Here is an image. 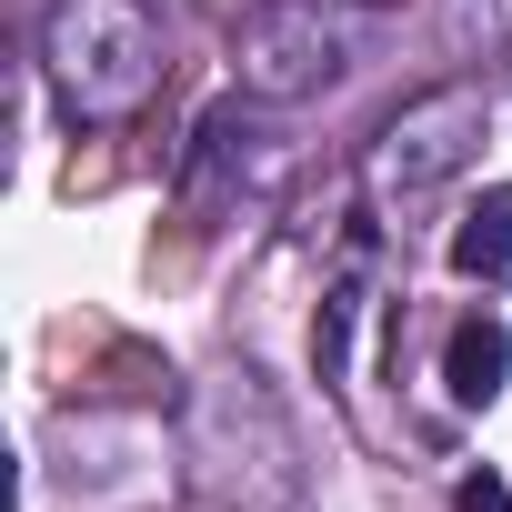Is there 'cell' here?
Wrapping results in <instances>:
<instances>
[{
	"label": "cell",
	"instance_id": "52a82bcc",
	"mask_svg": "<svg viewBox=\"0 0 512 512\" xmlns=\"http://www.w3.org/2000/svg\"><path fill=\"white\" fill-rule=\"evenodd\" d=\"M352 312H362V292H332L322 302V322H312V362H322V382L342 372V352H352Z\"/></svg>",
	"mask_w": 512,
	"mask_h": 512
},
{
	"label": "cell",
	"instance_id": "277c9868",
	"mask_svg": "<svg viewBox=\"0 0 512 512\" xmlns=\"http://www.w3.org/2000/svg\"><path fill=\"white\" fill-rule=\"evenodd\" d=\"M251 161H262V111L211 101V111H201V131H191V151H181V201H191V211H211L221 191H241V181H251Z\"/></svg>",
	"mask_w": 512,
	"mask_h": 512
},
{
	"label": "cell",
	"instance_id": "5b68a950",
	"mask_svg": "<svg viewBox=\"0 0 512 512\" xmlns=\"http://www.w3.org/2000/svg\"><path fill=\"white\" fill-rule=\"evenodd\" d=\"M442 382H452V402H462V412L502 402V382H512V332H502L492 312L452 322V342H442Z\"/></svg>",
	"mask_w": 512,
	"mask_h": 512
},
{
	"label": "cell",
	"instance_id": "8992f818",
	"mask_svg": "<svg viewBox=\"0 0 512 512\" xmlns=\"http://www.w3.org/2000/svg\"><path fill=\"white\" fill-rule=\"evenodd\" d=\"M452 272H462V282H502V272H512V191H492V201L462 211V231H452Z\"/></svg>",
	"mask_w": 512,
	"mask_h": 512
},
{
	"label": "cell",
	"instance_id": "6da1fadb",
	"mask_svg": "<svg viewBox=\"0 0 512 512\" xmlns=\"http://www.w3.org/2000/svg\"><path fill=\"white\" fill-rule=\"evenodd\" d=\"M41 71L71 121H131L161 91V21L141 0H51Z\"/></svg>",
	"mask_w": 512,
	"mask_h": 512
},
{
	"label": "cell",
	"instance_id": "3957f363",
	"mask_svg": "<svg viewBox=\"0 0 512 512\" xmlns=\"http://www.w3.org/2000/svg\"><path fill=\"white\" fill-rule=\"evenodd\" d=\"M482 131H492V101H482L472 81H442V91L402 101V111L382 121V141H372V191H382V201H422V191L462 181V171L482 161Z\"/></svg>",
	"mask_w": 512,
	"mask_h": 512
},
{
	"label": "cell",
	"instance_id": "7a4b0ae2",
	"mask_svg": "<svg viewBox=\"0 0 512 512\" xmlns=\"http://www.w3.org/2000/svg\"><path fill=\"white\" fill-rule=\"evenodd\" d=\"M372 31H382L372 0H251L241 41H231V71H241L251 101H312V91L362 71Z\"/></svg>",
	"mask_w": 512,
	"mask_h": 512
}]
</instances>
